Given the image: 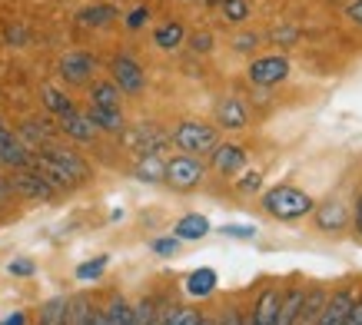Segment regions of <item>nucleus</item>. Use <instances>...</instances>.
Instances as JSON below:
<instances>
[{"label": "nucleus", "mask_w": 362, "mask_h": 325, "mask_svg": "<svg viewBox=\"0 0 362 325\" xmlns=\"http://www.w3.org/2000/svg\"><path fill=\"white\" fill-rule=\"evenodd\" d=\"M30 166L57 186V189H70L90 179V166L83 156H77L74 150H57V146H44L30 156Z\"/></svg>", "instance_id": "f257e3e1"}, {"label": "nucleus", "mask_w": 362, "mask_h": 325, "mask_svg": "<svg viewBox=\"0 0 362 325\" xmlns=\"http://www.w3.org/2000/svg\"><path fill=\"white\" fill-rule=\"evenodd\" d=\"M263 209L279 223H296L316 209V199L296 186H273L263 193Z\"/></svg>", "instance_id": "f03ea898"}, {"label": "nucleus", "mask_w": 362, "mask_h": 325, "mask_svg": "<svg viewBox=\"0 0 362 325\" xmlns=\"http://www.w3.org/2000/svg\"><path fill=\"white\" fill-rule=\"evenodd\" d=\"M170 140L183 153H189V156H199V153H209L220 143V130L209 126V123H199V119H183V123L170 133Z\"/></svg>", "instance_id": "7ed1b4c3"}, {"label": "nucleus", "mask_w": 362, "mask_h": 325, "mask_svg": "<svg viewBox=\"0 0 362 325\" xmlns=\"http://www.w3.org/2000/svg\"><path fill=\"white\" fill-rule=\"evenodd\" d=\"M203 173H206V166L197 160V156H189V153H183V156H173V160H166V186H173V189H180V193H187V189H197L199 183H203Z\"/></svg>", "instance_id": "20e7f679"}, {"label": "nucleus", "mask_w": 362, "mask_h": 325, "mask_svg": "<svg viewBox=\"0 0 362 325\" xmlns=\"http://www.w3.org/2000/svg\"><path fill=\"white\" fill-rule=\"evenodd\" d=\"M252 87H279L286 76H289V60L283 54H269V57H259L252 60L250 70H246Z\"/></svg>", "instance_id": "39448f33"}, {"label": "nucleus", "mask_w": 362, "mask_h": 325, "mask_svg": "<svg viewBox=\"0 0 362 325\" xmlns=\"http://www.w3.org/2000/svg\"><path fill=\"white\" fill-rule=\"evenodd\" d=\"M11 189L13 193L27 196V199H54L57 186L47 179L40 170H33V166H23V170H17L11 179Z\"/></svg>", "instance_id": "423d86ee"}, {"label": "nucleus", "mask_w": 362, "mask_h": 325, "mask_svg": "<svg viewBox=\"0 0 362 325\" xmlns=\"http://www.w3.org/2000/svg\"><path fill=\"white\" fill-rule=\"evenodd\" d=\"M110 76H113V83H117V90H120V93H140L143 83H146V76H143V66L136 64L133 57H127V54L113 57Z\"/></svg>", "instance_id": "0eeeda50"}, {"label": "nucleus", "mask_w": 362, "mask_h": 325, "mask_svg": "<svg viewBox=\"0 0 362 325\" xmlns=\"http://www.w3.org/2000/svg\"><path fill=\"white\" fill-rule=\"evenodd\" d=\"M127 143H130V150L136 156H143V153H163V146L170 143V133L153 126V123H140L136 130L127 133Z\"/></svg>", "instance_id": "6e6552de"}, {"label": "nucleus", "mask_w": 362, "mask_h": 325, "mask_svg": "<svg viewBox=\"0 0 362 325\" xmlns=\"http://www.w3.org/2000/svg\"><path fill=\"white\" fill-rule=\"evenodd\" d=\"M209 153H213V156H209V162H213V170H216L220 176H236L243 166H246V160H250V156H246V150H243V146H236V143H216Z\"/></svg>", "instance_id": "1a4fd4ad"}, {"label": "nucleus", "mask_w": 362, "mask_h": 325, "mask_svg": "<svg viewBox=\"0 0 362 325\" xmlns=\"http://www.w3.org/2000/svg\"><path fill=\"white\" fill-rule=\"evenodd\" d=\"M352 302H356V289H352V285H342V289L329 292V299H326V305H322L316 325H342V319H346V312H349Z\"/></svg>", "instance_id": "9d476101"}, {"label": "nucleus", "mask_w": 362, "mask_h": 325, "mask_svg": "<svg viewBox=\"0 0 362 325\" xmlns=\"http://www.w3.org/2000/svg\"><path fill=\"white\" fill-rule=\"evenodd\" d=\"M93 57L87 54V50H70V54L60 60V76H64L66 83H87L90 76H93Z\"/></svg>", "instance_id": "9b49d317"}, {"label": "nucleus", "mask_w": 362, "mask_h": 325, "mask_svg": "<svg viewBox=\"0 0 362 325\" xmlns=\"http://www.w3.org/2000/svg\"><path fill=\"white\" fill-rule=\"evenodd\" d=\"M316 213V226H319V232H342V229L349 226V209L342 206L339 199H329V203H322V206H316L313 209Z\"/></svg>", "instance_id": "f8f14e48"}, {"label": "nucleus", "mask_w": 362, "mask_h": 325, "mask_svg": "<svg viewBox=\"0 0 362 325\" xmlns=\"http://www.w3.org/2000/svg\"><path fill=\"white\" fill-rule=\"evenodd\" d=\"M279 299H283V289H279V285H269V289H263V292H259V299L252 302L250 322L252 325H276Z\"/></svg>", "instance_id": "ddd939ff"}, {"label": "nucleus", "mask_w": 362, "mask_h": 325, "mask_svg": "<svg viewBox=\"0 0 362 325\" xmlns=\"http://www.w3.org/2000/svg\"><path fill=\"white\" fill-rule=\"evenodd\" d=\"M30 156H33V153L23 146L21 136H17L13 130H7L4 136H0V166L23 170V166H30Z\"/></svg>", "instance_id": "4468645a"}, {"label": "nucleus", "mask_w": 362, "mask_h": 325, "mask_svg": "<svg viewBox=\"0 0 362 325\" xmlns=\"http://www.w3.org/2000/svg\"><path fill=\"white\" fill-rule=\"evenodd\" d=\"M60 133H64V136H70L74 143H93V136H97V126L90 123L87 113L70 110L66 117H60Z\"/></svg>", "instance_id": "2eb2a0df"}, {"label": "nucleus", "mask_w": 362, "mask_h": 325, "mask_svg": "<svg viewBox=\"0 0 362 325\" xmlns=\"http://www.w3.org/2000/svg\"><path fill=\"white\" fill-rule=\"evenodd\" d=\"M216 285H220V276H216V269H209V266L193 269L187 276V282H183L189 299H209V295L216 292Z\"/></svg>", "instance_id": "dca6fc26"}, {"label": "nucleus", "mask_w": 362, "mask_h": 325, "mask_svg": "<svg viewBox=\"0 0 362 325\" xmlns=\"http://www.w3.org/2000/svg\"><path fill=\"white\" fill-rule=\"evenodd\" d=\"M133 176L140 179V183H163L166 176V160L160 156V153H143V156H136V166H133Z\"/></svg>", "instance_id": "f3484780"}, {"label": "nucleus", "mask_w": 362, "mask_h": 325, "mask_svg": "<svg viewBox=\"0 0 362 325\" xmlns=\"http://www.w3.org/2000/svg\"><path fill=\"white\" fill-rule=\"evenodd\" d=\"M216 123H220L223 130H243L246 126V107H243V100H236V97L220 100L216 103Z\"/></svg>", "instance_id": "a211bd4d"}, {"label": "nucleus", "mask_w": 362, "mask_h": 325, "mask_svg": "<svg viewBox=\"0 0 362 325\" xmlns=\"http://www.w3.org/2000/svg\"><path fill=\"white\" fill-rule=\"evenodd\" d=\"M17 136H21V143L27 146V150L37 153V150H44V146H50V140H54V130H50L47 123H40V119H27Z\"/></svg>", "instance_id": "6ab92c4d"}, {"label": "nucleus", "mask_w": 362, "mask_h": 325, "mask_svg": "<svg viewBox=\"0 0 362 325\" xmlns=\"http://www.w3.org/2000/svg\"><path fill=\"white\" fill-rule=\"evenodd\" d=\"M173 236L180 239V242H197V239L209 236V219L199 216V213H189V216H183L180 223H176Z\"/></svg>", "instance_id": "aec40b11"}, {"label": "nucleus", "mask_w": 362, "mask_h": 325, "mask_svg": "<svg viewBox=\"0 0 362 325\" xmlns=\"http://www.w3.org/2000/svg\"><path fill=\"white\" fill-rule=\"evenodd\" d=\"M87 117H90V123H93L97 130H107V133H123L127 130L120 107H90Z\"/></svg>", "instance_id": "412c9836"}, {"label": "nucleus", "mask_w": 362, "mask_h": 325, "mask_svg": "<svg viewBox=\"0 0 362 325\" xmlns=\"http://www.w3.org/2000/svg\"><path fill=\"white\" fill-rule=\"evenodd\" d=\"M303 299H306V289H303V285H293L289 292H283V299H279V312H276V325H293L296 322Z\"/></svg>", "instance_id": "4be33fe9"}, {"label": "nucleus", "mask_w": 362, "mask_h": 325, "mask_svg": "<svg viewBox=\"0 0 362 325\" xmlns=\"http://www.w3.org/2000/svg\"><path fill=\"white\" fill-rule=\"evenodd\" d=\"M183 37H187V30H183V23H180V20H166L163 27H156L153 44L160 47V50H176V47L183 44Z\"/></svg>", "instance_id": "5701e85b"}, {"label": "nucleus", "mask_w": 362, "mask_h": 325, "mask_svg": "<svg viewBox=\"0 0 362 325\" xmlns=\"http://www.w3.org/2000/svg\"><path fill=\"white\" fill-rule=\"evenodd\" d=\"M113 20H117V7H110V4H97V7H87L77 13V23H83V27H107Z\"/></svg>", "instance_id": "b1692460"}, {"label": "nucleus", "mask_w": 362, "mask_h": 325, "mask_svg": "<svg viewBox=\"0 0 362 325\" xmlns=\"http://www.w3.org/2000/svg\"><path fill=\"white\" fill-rule=\"evenodd\" d=\"M90 103H93V107H120V90H117V83H113V80H100V83H93V90H90Z\"/></svg>", "instance_id": "393cba45"}, {"label": "nucleus", "mask_w": 362, "mask_h": 325, "mask_svg": "<svg viewBox=\"0 0 362 325\" xmlns=\"http://www.w3.org/2000/svg\"><path fill=\"white\" fill-rule=\"evenodd\" d=\"M40 97H44V107L50 110V113H54L57 119L66 117L70 110H77V107H74V100L66 97L64 90H57V87H44V93H40Z\"/></svg>", "instance_id": "a878e982"}, {"label": "nucleus", "mask_w": 362, "mask_h": 325, "mask_svg": "<svg viewBox=\"0 0 362 325\" xmlns=\"http://www.w3.org/2000/svg\"><path fill=\"white\" fill-rule=\"evenodd\" d=\"M107 262H110V256H97V259H90V262H80L77 279L80 282H97L100 276H103V269H107Z\"/></svg>", "instance_id": "bb28decb"}, {"label": "nucleus", "mask_w": 362, "mask_h": 325, "mask_svg": "<svg viewBox=\"0 0 362 325\" xmlns=\"http://www.w3.org/2000/svg\"><path fill=\"white\" fill-rule=\"evenodd\" d=\"M220 7L230 23H243L250 17V0H220Z\"/></svg>", "instance_id": "cd10ccee"}, {"label": "nucleus", "mask_w": 362, "mask_h": 325, "mask_svg": "<svg viewBox=\"0 0 362 325\" xmlns=\"http://www.w3.org/2000/svg\"><path fill=\"white\" fill-rule=\"evenodd\" d=\"M66 319V299H50L40 312V325H57Z\"/></svg>", "instance_id": "c85d7f7f"}, {"label": "nucleus", "mask_w": 362, "mask_h": 325, "mask_svg": "<svg viewBox=\"0 0 362 325\" xmlns=\"http://www.w3.org/2000/svg\"><path fill=\"white\" fill-rule=\"evenodd\" d=\"M236 189H240L243 196L259 193V189H263V173H259V170H250V173H243L240 183H236Z\"/></svg>", "instance_id": "c756f323"}, {"label": "nucleus", "mask_w": 362, "mask_h": 325, "mask_svg": "<svg viewBox=\"0 0 362 325\" xmlns=\"http://www.w3.org/2000/svg\"><path fill=\"white\" fill-rule=\"evenodd\" d=\"M199 319H203V315L193 312V309H173L160 325H199Z\"/></svg>", "instance_id": "7c9ffc66"}, {"label": "nucleus", "mask_w": 362, "mask_h": 325, "mask_svg": "<svg viewBox=\"0 0 362 325\" xmlns=\"http://www.w3.org/2000/svg\"><path fill=\"white\" fill-rule=\"evenodd\" d=\"M133 325H160V319L153 315V302H143L133 309Z\"/></svg>", "instance_id": "2f4dec72"}, {"label": "nucleus", "mask_w": 362, "mask_h": 325, "mask_svg": "<svg viewBox=\"0 0 362 325\" xmlns=\"http://www.w3.org/2000/svg\"><path fill=\"white\" fill-rule=\"evenodd\" d=\"M150 249H153L156 256H173V252L180 249V239H176V236H163V239H153V242H150Z\"/></svg>", "instance_id": "473e14b6"}, {"label": "nucleus", "mask_w": 362, "mask_h": 325, "mask_svg": "<svg viewBox=\"0 0 362 325\" xmlns=\"http://www.w3.org/2000/svg\"><path fill=\"white\" fill-rule=\"evenodd\" d=\"M220 236H233V239H252L256 236V226H223L220 229Z\"/></svg>", "instance_id": "72a5a7b5"}, {"label": "nucleus", "mask_w": 362, "mask_h": 325, "mask_svg": "<svg viewBox=\"0 0 362 325\" xmlns=\"http://www.w3.org/2000/svg\"><path fill=\"white\" fill-rule=\"evenodd\" d=\"M146 20H150V11H146V7H136L133 13H127V27H130V30H140Z\"/></svg>", "instance_id": "f704fd0d"}, {"label": "nucleus", "mask_w": 362, "mask_h": 325, "mask_svg": "<svg viewBox=\"0 0 362 325\" xmlns=\"http://www.w3.org/2000/svg\"><path fill=\"white\" fill-rule=\"evenodd\" d=\"M342 325H362V295H356V302L349 305V312H346Z\"/></svg>", "instance_id": "c9c22d12"}, {"label": "nucleus", "mask_w": 362, "mask_h": 325, "mask_svg": "<svg viewBox=\"0 0 362 325\" xmlns=\"http://www.w3.org/2000/svg\"><path fill=\"white\" fill-rule=\"evenodd\" d=\"M7 272H11V276H33V272H37V266H33L30 259H17V262H11V266H7Z\"/></svg>", "instance_id": "e433bc0d"}, {"label": "nucleus", "mask_w": 362, "mask_h": 325, "mask_svg": "<svg viewBox=\"0 0 362 325\" xmlns=\"http://www.w3.org/2000/svg\"><path fill=\"white\" fill-rule=\"evenodd\" d=\"M256 44H259V37H256V33H243V37H236V44H233V47H236L240 54H250Z\"/></svg>", "instance_id": "4c0bfd02"}, {"label": "nucleus", "mask_w": 362, "mask_h": 325, "mask_svg": "<svg viewBox=\"0 0 362 325\" xmlns=\"http://www.w3.org/2000/svg\"><path fill=\"white\" fill-rule=\"evenodd\" d=\"M352 229L356 236H362V193L356 196V206H352Z\"/></svg>", "instance_id": "58836bf2"}, {"label": "nucleus", "mask_w": 362, "mask_h": 325, "mask_svg": "<svg viewBox=\"0 0 362 325\" xmlns=\"http://www.w3.org/2000/svg\"><path fill=\"white\" fill-rule=\"evenodd\" d=\"M209 47H213V37H209V33H197V37H193V50H197V54H209Z\"/></svg>", "instance_id": "ea45409f"}, {"label": "nucleus", "mask_w": 362, "mask_h": 325, "mask_svg": "<svg viewBox=\"0 0 362 325\" xmlns=\"http://www.w3.org/2000/svg\"><path fill=\"white\" fill-rule=\"evenodd\" d=\"M346 13H349V20L362 23V0H352V4H349V11H346Z\"/></svg>", "instance_id": "a19ab883"}, {"label": "nucleus", "mask_w": 362, "mask_h": 325, "mask_svg": "<svg viewBox=\"0 0 362 325\" xmlns=\"http://www.w3.org/2000/svg\"><path fill=\"white\" fill-rule=\"evenodd\" d=\"M273 37L276 40H283V44H289V40H296V30H293V27H286V30H276Z\"/></svg>", "instance_id": "79ce46f5"}, {"label": "nucleus", "mask_w": 362, "mask_h": 325, "mask_svg": "<svg viewBox=\"0 0 362 325\" xmlns=\"http://www.w3.org/2000/svg\"><path fill=\"white\" fill-rule=\"evenodd\" d=\"M0 325H27V315H23V312H13V315H7V319H4Z\"/></svg>", "instance_id": "37998d69"}, {"label": "nucleus", "mask_w": 362, "mask_h": 325, "mask_svg": "<svg viewBox=\"0 0 362 325\" xmlns=\"http://www.w3.org/2000/svg\"><path fill=\"white\" fill-rule=\"evenodd\" d=\"M236 325H252V322H250V315H240V322H236Z\"/></svg>", "instance_id": "c03bdc74"}, {"label": "nucleus", "mask_w": 362, "mask_h": 325, "mask_svg": "<svg viewBox=\"0 0 362 325\" xmlns=\"http://www.w3.org/2000/svg\"><path fill=\"white\" fill-rule=\"evenodd\" d=\"M4 133H7V123H4V119H0V136H4Z\"/></svg>", "instance_id": "a18cd8bd"}, {"label": "nucleus", "mask_w": 362, "mask_h": 325, "mask_svg": "<svg viewBox=\"0 0 362 325\" xmlns=\"http://www.w3.org/2000/svg\"><path fill=\"white\" fill-rule=\"evenodd\" d=\"M199 325H213V322H206V319H199Z\"/></svg>", "instance_id": "49530a36"}, {"label": "nucleus", "mask_w": 362, "mask_h": 325, "mask_svg": "<svg viewBox=\"0 0 362 325\" xmlns=\"http://www.w3.org/2000/svg\"><path fill=\"white\" fill-rule=\"evenodd\" d=\"M57 325H66V319H64V322H57Z\"/></svg>", "instance_id": "de8ad7c7"}]
</instances>
